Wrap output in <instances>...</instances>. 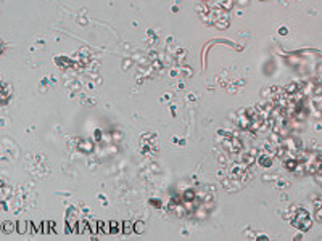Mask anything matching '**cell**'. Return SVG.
<instances>
[{
  "label": "cell",
  "instance_id": "6da1fadb",
  "mask_svg": "<svg viewBox=\"0 0 322 241\" xmlns=\"http://www.w3.org/2000/svg\"><path fill=\"white\" fill-rule=\"evenodd\" d=\"M110 225H111V233H119V230H121V225L123 223H119V222H110Z\"/></svg>",
  "mask_w": 322,
  "mask_h": 241
},
{
  "label": "cell",
  "instance_id": "7a4b0ae2",
  "mask_svg": "<svg viewBox=\"0 0 322 241\" xmlns=\"http://www.w3.org/2000/svg\"><path fill=\"white\" fill-rule=\"evenodd\" d=\"M29 225V222H24V220H19L18 222V232L19 233H26V227Z\"/></svg>",
  "mask_w": 322,
  "mask_h": 241
},
{
  "label": "cell",
  "instance_id": "3957f363",
  "mask_svg": "<svg viewBox=\"0 0 322 241\" xmlns=\"http://www.w3.org/2000/svg\"><path fill=\"white\" fill-rule=\"evenodd\" d=\"M13 222H5L3 223V230H5V233H10L11 230H13Z\"/></svg>",
  "mask_w": 322,
  "mask_h": 241
},
{
  "label": "cell",
  "instance_id": "277c9868",
  "mask_svg": "<svg viewBox=\"0 0 322 241\" xmlns=\"http://www.w3.org/2000/svg\"><path fill=\"white\" fill-rule=\"evenodd\" d=\"M123 227H124V233H131L132 232V223L131 222H123Z\"/></svg>",
  "mask_w": 322,
  "mask_h": 241
}]
</instances>
